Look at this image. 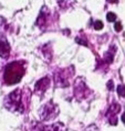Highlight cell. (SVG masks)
<instances>
[{"label":"cell","instance_id":"cell-1","mask_svg":"<svg viewBox=\"0 0 125 131\" xmlns=\"http://www.w3.org/2000/svg\"><path fill=\"white\" fill-rule=\"evenodd\" d=\"M30 90L28 88H18L10 93L6 98L5 106L10 111L22 114L25 110V107H28L27 105L30 101Z\"/></svg>","mask_w":125,"mask_h":131},{"label":"cell","instance_id":"cell-2","mask_svg":"<svg viewBox=\"0 0 125 131\" xmlns=\"http://www.w3.org/2000/svg\"><path fill=\"white\" fill-rule=\"evenodd\" d=\"M24 62H12L7 65L5 74H3V79L7 85H13L20 82L24 75Z\"/></svg>","mask_w":125,"mask_h":131},{"label":"cell","instance_id":"cell-3","mask_svg":"<svg viewBox=\"0 0 125 131\" xmlns=\"http://www.w3.org/2000/svg\"><path fill=\"white\" fill-rule=\"evenodd\" d=\"M58 114H59V108L52 101H49L46 105H43L39 111L40 118H41L42 121H49V120L56 118Z\"/></svg>","mask_w":125,"mask_h":131},{"label":"cell","instance_id":"cell-4","mask_svg":"<svg viewBox=\"0 0 125 131\" xmlns=\"http://www.w3.org/2000/svg\"><path fill=\"white\" fill-rule=\"evenodd\" d=\"M69 70H63V71H59L56 73L54 75V79H56V83L58 86L60 87H68L69 86V78L72 76L73 71Z\"/></svg>","mask_w":125,"mask_h":131},{"label":"cell","instance_id":"cell-5","mask_svg":"<svg viewBox=\"0 0 125 131\" xmlns=\"http://www.w3.org/2000/svg\"><path fill=\"white\" fill-rule=\"evenodd\" d=\"M120 110H121V106L117 103H113L111 106L109 107L108 112H106V117H108L109 122L111 123L112 126H116V123H117L116 114L120 112Z\"/></svg>","mask_w":125,"mask_h":131},{"label":"cell","instance_id":"cell-6","mask_svg":"<svg viewBox=\"0 0 125 131\" xmlns=\"http://www.w3.org/2000/svg\"><path fill=\"white\" fill-rule=\"evenodd\" d=\"M74 94H75V97L78 99H82V98H86L87 97V94H89V88L85 86V84L82 79H78L75 83V86H74Z\"/></svg>","mask_w":125,"mask_h":131},{"label":"cell","instance_id":"cell-7","mask_svg":"<svg viewBox=\"0 0 125 131\" xmlns=\"http://www.w3.org/2000/svg\"><path fill=\"white\" fill-rule=\"evenodd\" d=\"M50 83H51V81H50L49 77H43L41 79H39V81L35 83V85H34L35 94H38V95H42V94L44 93L48 88H49Z\"/></svg>","mask_w":125,"mask_h":131},{"label":"cell","instance_id":"cell-8","mask_svg":"<svg viewBox=\"0 0 125 131\" xmlns=\"http://www.w3.org/2000/svg\"><path fill=\"white\" fill-rule=\"evenodd\" d=\"M10 54V45L5 36L0 35V56L2 59H7Z\"/></svg>","mask_w":125,"mask_h":131},{"label":"cell","instance_id":"cell-9","mask_svg":"<svg viewBox=\"0 0 125 131\" xmlns=\"http://www.w3.org/2000/svg\"><path fill=\"white\" fill-rule=\"evenodd\" d=\"M49 18V11L47 8H42L41 12H40L38 19H37V25H39L40 28H43L47 24V20Z\"/></svg>","mask_w":125,"mask_h":131},{"label":"cell","instance_id":"cell-10","mask_svg":"<svg viewBox=\"0 0 125 131\" xmlns=\"http://www.w3.org/2000/svg\"><path fill=\"white\" fill-rule=\"evenodd\" d=\"M117 94H119V96L121 97H125V86L123 85H119L117 86Z\"/></svg>","mask_w":125,"mask_h":131},{"label":"cell","instance_id":"cell-11","mask_svg":"<svg viewBox=\"0 0 125 131\" xmlns=\"http://www.w3.org/2000/svg\"><path fill=\"white\" fill-rule=\"evenodd\" d=\"M106 18H108V20L110 21V22H115V20H116V14L113 13V12H109L108 16H106Z\"/></svg>","mask_w":125,"mask_h":131},{"label":"cell","instance_id":"cell-12","mask_svg":"<svg viewBox=\"0 0 125 131\" xmlns=\"http://www.w3.org/2000/svg\"><path fill=\"white\" fill-rule=\"evenodd\" d=\"M93 25H94L95 30H102V28H103V23H102V21H100V20L95 21Z\"/></svg>","mask_w":125,"mask_h":131},{"label":"cell","instance_id":"cell-13","mask_svg":"<svg viewBox=\"0 0 125 131\" xmlns=\"http://www.w3.org/2000/svg\"><path fill=\"white\" fill-rule=\"evenodd\" d=\"M114 29H115V31H117V32L122 31V24H121L120 22H116L115 25H114Z\"/></svg>","mask_w":125,"mask_h":131},{"label":"cell","instance_id":"cell-14","mask_svg":"<svg viewBox=\"0 0 125 131\" xmlns=\"http://www.w3.org/2000/svg\"><path fill=\"white\" fill-rule=\"evenodd\" d=\"M108 86H109V89H110V90H112V89H113V82H112V81H110V82L108 83Z\"/></svg>","mask_w":125,"mask_h":131},{"label":"cell","instance_id":"cell-15","mask_svg":"<svg viewBox=\"0 0 125 131\" xmlns=\"http://www.w3.org/2000/svg\"><path fill=\"white\" fill-rule=\"evenodd\" d=\"M122 121L125 123V112H124V114L122 115Z\"/></svg>","mask_w":125,"mask_h":131},{"label":"cell","instance_id":"cell-16","mask_svg":"<svg viewBox=\"0 0 125 131\" xmlns=\"http://www.w3.org/2000/svg\"><path fill=\"white\" fill-rule=\"evenodd\" d=\"M109 2H111V3H114V2H117V0H108Z\"/></svg>","mask_w":125,"mask_h":131}]
</instances>
